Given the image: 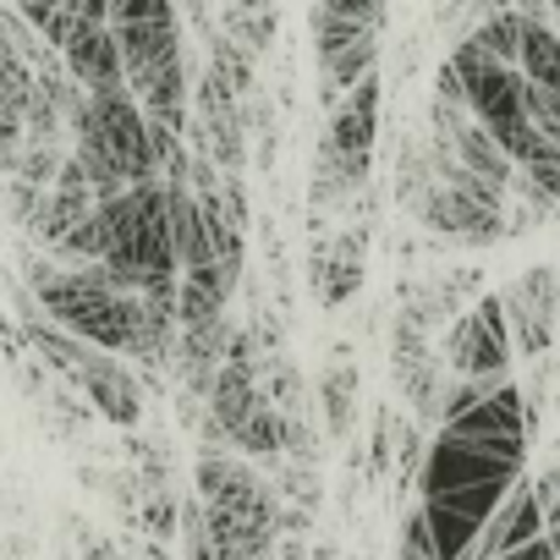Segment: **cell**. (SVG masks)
<instances>
[{
  "instance_id": "8fae6325",
  "label": "cell",
  "mask_w": 560,
  "mask_h": 560,
  "mask_svg": "<svg viewBox=\"0 0 560 560\" xmlns=\"http://www.w3.org/2000/svg\"><path fill=\"white\" fill-rule=\"evenodd\" d=\"M516 72L533 89L560 94V34L549 23H522V61H516Z\"/></svg>"
},
{
  "instance_id": "8992f818",
  "label": "cell",
  "mask_w": 560,
  "mask_h": 560,
  "mask_svg": "<svg viewBox=\"0 0 560 560\" xmlns=\"http://www.w3.org/2000/svg\"><path fill=\"white\" fill-rule=\"evenodd\" d=\"M445 363L456 369V380H511V319L494 292L451 325Z\"/></svg>"
},
{
  "instance_id": "4fadbf2b",
  "label": "cell",
  "mask_w": 560,
  "mask_h": 560,
  "mask_svg": "<svg viewBox=\"0 0 560 560\" xmlns=\"http://www.w3.org/2000/svg\"><path fill=\"white\" fill-rule=\"evenodd\" d=\"M467 39L483 45L500 67H516V61H522V18H516V12H494V18H483Z\"/></svg>"
},
{
  "instance_id": "ffe728a7",
  "label": "cell",
  "mask_w": 560,
  "mask_h": 560,
  "mask_svg": "<svg viewBox=\"0 0 560 560\" xmlns=\"http://www.w3.org/2000/svg\"><path fill=\"white\" fill-rule=\"evenodd\" d=\"M258 560H275V549H269V555H258Z\"/></svg>"
},
{
  "instance_id": "3957f363",
  "label": "cell",
  "mask_w": 560,
  "mask_h": 560,
  "mask_svg": "<svg viewBox=\"0 0 560 560\" xmlns=\"http://www.w3.org/2000/svg\"><path fill=\"white\" fill-rule=\"evenodd\" d=\"M380 23L385 0H319L314 7V56L330 105L352 94L369 72H380Z\"/></svg>"
},
{
  "instance_id": "d6986e66",
  "label": "cell",
  "mask_w": 560,
  "mask_h": 560,
  "mask_svg": "<svg viewBox=\"0 0 560 560\" xmlns=\"http://www.w3.org/2000/svg\"><path fill=\"white\" fill-rule=\"evenodd\" d=\"M544 7H549V12H555V18H560V0H544Z\"/></svg>"
},
{
  "instance_id": "5bb4252c",
  "label": "cell",
  "mask_w": 560,
  "mask_h": 560,
  "mask_svg": "<svg viewBox=\"0 0 560 560\" xmlns=\"http://www.w3.org/2000/svg\"><path fill=\"white\" fill-rule=\"evenodd\" d=\"M533 494H538V511H544V538L560 549V456L533 478Z\"/></svg>"
},
{
  "instance_id": "52a82bcc",
  "label": "cell",
  "mask_w": 560,
  "mask_h": 560,
  "mask_svg": "<svg viewBox=\"0 0 560 560\" xmlns=\"http://www.w3.org/2000/svg\"><path fill=\"white\" fill-rule=\"evenodd\" d=\"M500 303H505V319H511V352L544 358L560 336V269H549V264L522 269L500 292Z\"/></svg>"
},
{
  "instance_id": "30bf717a",
  "label": "cell",
  "mask_w": 560,
  "mask_h": 560,
  "mask_svg": "<svg viewBox=\"0 0 560 560\" xmlns=\"http://www.w3.org/2000/svg\"><path fill=\"white\" fill-rule=\"evenodd\" d=\"M314 280H319V292H325L330 308L352 303V292L363 287V231L336 236V247L325 258H314Z\"/></svg>"
},
{
  "instance_id": "277c9868",
  "label": "cell",
  "mask_w": 560,
  "mask_h": 560,
  "mask_svg": "<svg viewBox=\"0 0 560 560\" xmlns=\"http://www.w3.org/2000/svg\"><path fill=\"white\" fill-rule=\"evenodd\" d=\"M527 462V440H462L434 429L423 472H418V500H440V494H467V489H516Z\"/></svg>"
},
{
  "instance_id": "9a60e30c",
  "label": "cell",
  "mask_w": 560,
  "mask_h": 560,
  "mask_svg": "<svg viewBox=\"0 0 560 560\" xmlns=\"http://www.w3.org/2000/svg\"><path fill=\"white\" fill-rule=\"evenodd\" d=\"M527 121L560 149V94H549V89H533L527 83Z\"/></svg>"
},
{
  "instance_id": "ba28073f",
  "label": "cell",
  "mask_w": 560,
  "mask_h": 560,
  "mask_svg": "<svg viewBox=\"0 0 560 560\" xmlns=\"http://www.w3.org/2000/svg\"><path fill=\"white\" fill-rule=\"evenodd\" d=\"M61 67H67V78H72L83 94H116V89H127L121 45H116L110 28H89V23H78L72 39L61 45Z\"/></svg>"
},
{
  "instance_id": "e0dca14e",
  "label": "cell",
  "mask_w": 560,
  "mask_h": 560,
  "mask_svg": "<svg viewBox=\"0 0 560 560\" xmlns=\"http://www.w3.org/2000/svg\"><path fill=\"white\" fill-rule=\"evenodd\" d=\"M500 560H560V549H555L549 538H533V544H522V549H511V555H500Z\"/></svg>"
},
{
  "instance_id": "5b68a950",
  "label": "cell",
  "mask_w": 560,
  "mask_h": 560,
  "mask_svg": "<svg viewBox=\"0 0 560 560\" xmlns=\"http://www.w3.org/2000/svg\"><path fill=\"white\" fill-rule=\"evenodd\" d=\"M445 67L456 72L472 121L505 149V143L527 127V78H522L516 67H500V61H494L483 45H472V39H462Z\"/></svg>"
},
{
  "instance_id": "ac0fdd59",
  "label": "cell",
  "mask_w": 560,
  "mask_h": 560,
  "mask_svg": "<svg viewBox=\"0 0 560 560\" xmlns=\"http://www.w3.org/2000/svg\"><path fill=\"white\" fill-rule=\"evenodd\" d=\"M89 560H121V555H116V549H105V544H100V549H89Z\"/></svg>"
},
{
  "instance_id": "9c48e42d",
  "label": "cell",
  "mask_w": 560,
  "mask_h": 560,
  "mask_svg": "<svg viewBox=\"0 0 560 560\" xmlns=\"http://www.w3.org/2000/svg\"><path fill=\"white\" fill-rule=\"evenodd\" d=\"M533 538H544V511H538V494H533V483H516L500 505H494V516H489V527H483V538H478V560H500V555H511V549H522V544H533Z\"/></svg>"
},
{
  "instance_id": "7c38bea8",
  "label": "cell",
  "mask_w": 560,
  "mask_h": 560,
  "mask_svg": "<svg viewBox=\"0 0 560 560\" xmlns=\"http://www.w3.org/2000/svg\"><path fill=\"white\" fill-rule=\"evenodd\" d=\"M319 407H325V429H330L336 440H347V434H352V412H358V369H352L347 358L325 369V380H319Z\"/></svg>"
},
{
  "instance_id": "6da1fadb",
  "label": "cell",
  "mask_w": 560,
  "mask_h": 560,
  "mask_svg": "<svg viewBox=\"0 0 560 560\" xmlns=\"http://www.w3.org/2000/svg\"><path fill=\"white\" fill-rule=\"evenodd\" d=\"M192 494L209 516L214 560H258L275 549L280 500L253 472V462H242L236 451H203L192 462Z\"/></svg>"
},
{
  "instance_id": "7a4b0ae2",
  "label": "cell",
  "mask_w": 560,
  "mask_h": 560,
  "mask_svg": "<svg viewBox=\"0 0 560 560\" xmlns=\"http://www.w3.org/2000/svg\"><path fill=\"white\" fill-rule=\"evenodd\" d=\"M28 341H34V352H39L56 374H67V380L89 396V407H94L105 423L138 429V418H143V385H138V374H132L121 358H110V352H100V347L67 336V330L50 325V319H28Z\"/></svg>"
},
{
  "instance_id": "2e32d148",
  "label": "cell",
  "mask_w": 560,
  "mask_h": 560,
  "mask_svg": "<svg viewBox=\"0 0 560 560\" xmlns=\"http://www.w3.org/2000/svg\"><path fill=\"white\" fill-rule=\"evenodd\" d=\"M110 7L116 0H67V12L78 23H89V28H110Z\"/></svg>"
}]
</instances>
